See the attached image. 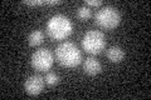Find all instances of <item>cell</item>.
<instances>
[{"label":"cell","instance_id":"10","mask_svg":"<svg viewBox=\"0 0 151 100\" xmlns=\"http://www.w3.org/2000/svg\"><path fill=\"white\" fill-rule=\"evenodd\" d=\"M77 18L81 21H84V20H87V19H89V18H91V9H89L88 6H86V5L78 8V10H77Z\"/></svg>","mask_w":151,"mask_h":100},{"label":"cell","instance_id":"4","mask_svg":"<svg viewBox=\"0 0 151 100\" xmlns=\"http://www.w3.org/2000/svg\"><path fill=\"white\" fill-rule=\"evenodd\" d=\"M82 46L89 54H93V55L100 54L106 46L105 35L98 30H89L83 36Z\"/></svg>","mask_w":151,"mask_h":100},{"label":"cell","instance_id":"1","mask_svg":"<svg viewBox=\"0 0 151 100\" xmlns=\"http://www.w3.org/2000/svg\"><path fill=\"white\" fill-rule=\"evenodd\" d=\"M72 23L67 16L62 15V14L53 15L47 23V34L53 40H64L65 38L72 34Z\"/></svg>","mask_w":151,"mask_h":100},{"label":"cell","instance_id":"5","mask_svg":"<svg viewBox=\"0 0 151 100\" xmlns=\"http://www.w3.org/2000/svg\"><path fill=\"white\" fill-rule=\"evenodd\" d=\"M53 61H54V55L47 48L37 50L32 55V66L38 71L49 70L52 65H53Z\"/></svg>","mask_w":151,"mask_h":100},{"label":"cell","instance_id":"8","mask_svg":"<svg viewBox=\"0 0 151 100\" xmlns=\"http://www.w3.org/2000/svg\"><path fill=\"white\" fill-rule=\"evenodd\" d=\"M107 58L111 63H120L125 58V53L120 46H111L107 50Z\"/></svg>","mask_w":151,"mask_h":100},{"label":"cell","instance_id":"2","mask_svg":"<svg viewBox=\"0 0 151 100\" xmlns=\"http://www.w3.org/2000/svg\"><path fill=\"white\" fill-rule=\"evenodd\" d=\"M55 58L58 63L64 68H74L81 63L82 54L76 44L70 41H64L57 46Z\"/></svg>","mask_w":151,"mask_h":100},{"label":"cell","instance_id":"12","mask_svg":"<svg viewBox=\"0 0 151 100\" xmlns=\"http://www.w3.org/2000/svg\"><path fill=\"white\" fill-rule=\"evenodd\" d=\"M84 4L86 6H100L102 5L101 0H84Z\"/></svg>","mask_w":151,"mask_h":100},{"label":"cell","instance_id":"9","mask_svg":"<svg viewBox=\"0 0 151 100\" xmlns=\"http://www.w3.org/2000/svg\"><path fill=\"white\" fill-rule=\"evenodd\" d=\"M44 40V33L40 30H34L32 31L29 36H28V43H29L30 46H38L40 45Z\"/></svg>","mask_w":151,"mask_h":100},{"label":"cell","instance_id":"6","mask_svg":"<svg viewBox=\"0 0 151 100\" xmlns=\"http://www.w3.org/2000/svg\"><path fill=\"white\" fill-rule=\"evenodd\" d=\"M44 79L40 77V75H32L25 80L24 84V89L25 91L29 95H39L44 89Z\"/></svg>","mask_w":151,"mask_h":100},{"label":"cell","instance_id":"7","mask_svg":"<svg viewBox=\"0 0 151 100\" xmlns=\"http://www.w3.org/2000/svg\"><path fill=\"white\" fill-rule=\"evenodd\" d=\"M83 68H84V73L88 75H97V74H100L102 70L100 61L94 58H87L86 61H84Z\"/></svg>","mask_w":151,"mask_h":100},{"label":"cell","instance_id":"11","mask_svg":"<svg viewBox=\"0 0 151 100\" xmlns=\"http://www.w3.org/2000/svg\"><path fill=\"white\" fill-rule=\"evenodd\" d=\"M44 82H45V84L48 85V87H55V85L58 84V82H59V77L55 73H48L45 75Z\"/></svg>","mask_w":151,"mask_h":100},{"label":"cell","instance_id":"13","mask_svg":"<svg viewBox=\"0 0 151 100\" xmlns=\"http://www.w3.org/2000/svg\"><path fill=\"white\" fill-rule=\"evenodd\" d=\"M47 0H43V1H40V0H35V1H24L25 5H30V6H37V5H45Z\"/></svg>","mask_w":151,"mask_h":100},{"label":"cell","instance_id":"3","mask_svg":"<svg viewBox=\"0 0 151 100\" xmlns=\"http://www.w3.org/2000/svg\"><path fill=\"white\" fill-rule=\"evenodd\" d=\"M94 21L100 28L105 30H112L119 26L121 21V15L117 9L113 6H105L100 9L94 15Z\"/></svg>","mask_w":151,"mask_h":100}]
</instances>
